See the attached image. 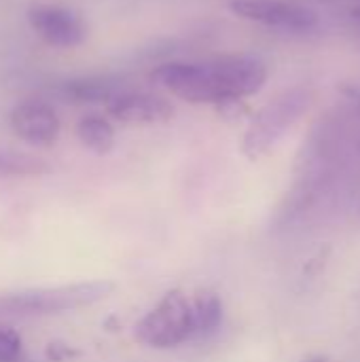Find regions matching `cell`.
Masks as SVG:
<instances>
[{
  "label": "cell",
  "mask_w": 360,
  "mask_h": 362,
  "mask_svg": "<svg viewBox=\"0 0 360 362\" xmlns=\"http://www.w3.org/2000/svg\"><path fill=\"white\" fill-rule=\"evenodd\" d=\"M149 78L189 104L229 106L263 89L267 66L255 55H227L212 62H166L155 66Z\"/></svg>",
  "instance_id": "1"
},
{
  "label": "cell",
  "mask_w": 360,
  "mask_h": 362,
  "mask_svg": "<svg viewBox=\"0 0 360 362\" xmlns=\"http://www.w3.org/2000/svg\"><path fill=\"white\" fill-rule=\"evenodd\" d=\"M112 293H115V282L110 280H89V282L0 293V320L59 316L83 308H91L108 299Z\"/></svg>",
  "instance_id": "2"
},
{
  "label": "cell",
  "mask_w": 360,
  "mask_h": 362,
  "mask_svg": "<svg viewBox=\"0 0 360 362\" xmlns=\"http://www.w3.org/2000/svg\"><path fill=\"white\" fill-rule=\"evenodd\" d=\"M312 102L314 91L306 85H297L278 93L252 117L242 138V153L248 159H261L263 155H267L310 110Z\"/></svg>",
  "instance_id": "3"
},
{
  "label": "cell",
  "mask_w": 360,
  "mask_h": 362,
  "mask_svg": "<svg viewBox=\"0 0 360 362\" xmlns=\"http://www.w3.org/2000/svg\"><path fill=\"white\" fill-rule=\"evenodd\" d=\"M134 337L138 344L153 350H172L197 341L193 297L178 288L166 293L159 303L136 322Z\"/></svg>",
  "instance_id": "4"
},
{
  "label": "cell",
  "mask_w": 360,
  "mask_h": 362,
  "mask_svg": "<svg viewBox=\"0 0 360 362\" xmlns=\"http://www.w3.org/2000/svg\"><path fill=\"white\" fill-rule=\"evenodd\" d=\"M229 11L242 19L293 32H306L318 23V13L303 0H233Z\"/></svg>",
  "instance_id": "5"
},
{
  "label": "cell",
  "mask_w": 360,
  "mask_h": 362,
  "mask_svg": "<svg viewBox=\"0 0 360 362\" xmlns=\"http://www.w3.org/2000/svg\"><path fill=\"white\" fill-rule=\"evenodd\" d=\"M28 23L42 42L55 49H74L87 40L85 19L64 4H32L28 8Z\"/></svg>",
  "instance_id": "6"
},
{
  "label": "cell",
  "mask_w": 360,
  "mask_h": 362,
  "mask_svg": "<svg viewBox=\"0 0 360 362\" xmlns=\"http://www.w3.org/2000/svg\"><path fill=\"white\" fill-rule=\"evenodd\" d=\"M13 134L30 146L49 148L59 140L62 121L55 108L45 100H23L8 112Z\"/></svg>",
  "instance_id": "7"
},
{
  "label": "cell",
  "mask_w": 360,
  "mask_h": 362,
  "mask_svg": "<svg viewBox=\"0 0 360 362\" xmlns=\"http://www.w3.org/2000/svg\"><path fill=\"white\" fill-rule=\"evenodd\" d=\"M106 115L121 125H161L174 119V106L170 100L149 93L125 89L104 104Z\"/></svg>",
  "instance_id": "8"
},
{
  "label": "cell",
  "mask_w": 360,
  "mask_h": 362,
  "mask_svg": "<svg viewBox=\"0 0 360 362\" xmlns=\"http://www.w3.org/2000/svg\"><path fill=\"white\" fill-rule=\"evenodd\" d=\"M125 89L121 81L110 76H79L66 81L59 93L70 104H106Z\"/></svg>",
  "instance_id": "9"
},
{
  "label": "cell",
  "mask_w": 360,
  "mask_h": 362,
  "mask_svg": "<svg viewBox=\"0 0 360 362\" xmlns=\"http://www.w3.org/2000/svg\"><path fill=\"white\" fill-rule=\"evenodd\" d=\"M76 138L87 151L95 155H106L115 148L117 134L110 119H106L104 115H85L76 123Z\"/></svg>",
  "instance_id": "10"
},
{
  "label": "cell",
  "mask_w": 360,
  "mask_h": 362,
  "mask_svg": "<svg viewBox=\"0 0 360 362\" xmlns=\"http://www.w3.org/2000/svg\"><path fill=\"white\" fill-rule=\"evenodd\" d=\"M191 297L195 310V335L197 339H206L223 325V301L212 291H199Z\"/></svg>",
  "instance_id": "11"
},
{
  "label": "cell",
  "mask_w": 360,
  "mask_h": 362,
  "mask_svg": "<svg viewBox=\"0 0 360 362\" xmlns=\"http://www.w3.org/2000/svg\"><path fill=\"white\" fill-rule=\"evenodd\" d=\"M51 172V165L28 153L17 151H0V178H34Z\"/></svg>",
  "instance_id": "12"
},
{
  "label": "cell",
  "mask_w": 360,
  "mask_h": 362,
  "mask_svg": "<svg viewBox=\"0 0 360 362\" xmlns=\"http://www.w3.org/2000/svg\"><path fill=\"white\" fill-rule=\"evenodd\" d=\"M23 339L19 331L0 320V362H21Z\"/></svg>",
  "instance_id": "13"
},
{
  "label": "cell",
  "mask_w": 360,
  "mask_h": 362,
  "mask_svg": "<svg viewBox=\"0 0 360 362\" xmlns=\"http://www.w3.org/2000/svg\"><path fill=\"white\" fill-rule=\"evenodd\" d=\"M344 91H346V95L356 104V108H359L360 112V87H346Z\"/></svg>",
  "instance_id": "14"
},
{
  "label": "cell",
  "mask_w": 360,
  "mask_h": 362,
  "mask_svg": "<svg viewBox=\"0 0 360 362\" xmlns=\"http://www.w3.org/2000/svg\"><path fill=\"white\" fill-rule=\"evenodd\" d=\"M352 17L360 23V6H354V8H352Z\"/></svg>",
  "instance_id": "15"
},
{
  "label": "cell",
  "mask_w": 360,
  "mask_h": 362,
  "mask_svg": "<svg viewBox=\"0 0 360 362\" xmlns=\"http://www.w3.org/2000/svg\"><path fill=\"white\" fill-rule=\"evenodd\" d=\"M308 362H329V361H325V358H312V361H308Z\"/></svg>",
  "instance_id": "16"
}]
</instances>
